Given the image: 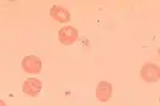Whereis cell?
<instances>
[{"mask_svg":"<svg viewBox=\"0 0 160 106\" xmlns=\"http://www.w3.org/2000/svg\"><path fill=\"white\" fill-rule=\"evenodd\" d=\"M41 88H42L41 81H38V79H36V78H28V79H26L24 83H23V87H22L24 94L27 95V96H31V97L38 96Z\"/></svg>","mask_w":160,"mask_h":106,"instance_id":"obj_3","label":"cell"},{"mask_svg":"<svg viewBox=\"0 0 160 106\" xmlns=\"http://www.w3.org/2000/svg\"><path fill=\"white\" fill-rule=\"evenodd\" d=\"M0 106H7V104H5L4 101H2V100H0Z\"/></svg>","mask_w":160,"mask_h":106,"instance_id":"obj_7","label":"cell"},{"mask_svg":"<svg viewBox=\"0 0 160 106\" xmlns=\"http://www.w3.org/2000/svg\"><path fill=\"white\" fill-rule=\"evenodd\" d=\"M141 77L146 82H156L160 77V69L158 65L148 63V64H145L141 69Z\"/></svg>","mask_w":160,"mask_h":106,"instance_id":"obj_4","label":"cell"},{"mask_svg":"<svg viewBox=\"0 0 160 106\" xmlns=\"http://www.w3.org/2000/svg\"><path fill=\"white\" fill-rule=\"evenodd\" d=\"M96 97L102 102L108 101L112 97V84L106 81L100 82L96 87Z\"/></svg>","mask_w":160,"mask_h":106,"instance_id":"obj_6","label":"cell"},{"mask_svg":"<svg viewBox=\"0 0 160 106\" xmlns=\"http://www.w3.org/2000/svg\"><path fill=\"white\" fill-rule=\"evenodd\" d=\"M50 16L55 21L60 22V23H67V22H69V19H71L69 12L65 8L60 7V5H54L50 9Z\"/></svg>","mask_w":160,"mask_h":106,"instance_id":"obj_5","label":"cell"},{"mask_svg":"<svg viewBox=\"0 0 160 106\" xmlns=\"http://www.w3.org/2000/svg\"><path fill=\"white\" fill-rule=\"evenodd\" d=\"M22 68L27 73L37 74L41 72V60L35 55H28L22 60Z\"/></svg>","mask_w":160,"mask_h":106,"instance_id":"obj_2","label":"cell"},{"mask_svg":"<svg viewBox=\"0 0 160 106\" xmlns=\"http://www.w3.org/2000/svg\"><path fill=\"white\" fill-rule=\"evenodd\" d=\"M78 40V31L72 26H65L59 31V41L63 45H72Z\"/></svg>","mask_w":160,"mask_h":106,"instance_id":"obj_1","label":"cell"}]
</instances>
